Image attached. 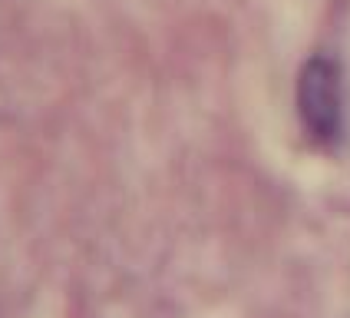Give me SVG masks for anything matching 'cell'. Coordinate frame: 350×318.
Returning a JSON list of instances; mask_svg holds the SVG:
<instances>
[{
  "label": "cell",
  "mask_w": 350,
  "mask_h": 318,
  "mask_svg": "<svg viewBox=\"0 0 350 318\" xmlns=\"http://www.w3.org/2000/svg\"><path fill=\"white\" fill-rule=\"evenodd\" d=\"M297 117L304 133L321 146H337L347 133L344 73L331 57H311L297 77Z\"/></svg>",
  "instance_id": "cell-1"
}]
</instances>
